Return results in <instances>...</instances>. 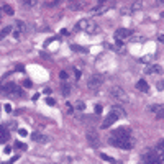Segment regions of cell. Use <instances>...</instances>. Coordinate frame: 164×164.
I'll return each mask as SVG.
<instances>
[{
    "label": "cell",
    "mask_w": 164,
    "mask_h": 164,
    "mask_svg": "<svg viewBox=\"0 0 164 164\" xmlns=\"http://www.w3.org/2000/svg\"><path fill=\"white\" fill-rule=\"evenodd\" d=\"M125 117H126V112H125L122 107H118V105H113V107L110 108V113L107 115V118L103 120L102 128H108V126H112V125L117 122L118 118H125Z\"/></svg>",
    "instance_id": "6da1fadb"
},
{
    "label": "cell",
    "mask_w": 164,
    "mask_h": 164,
    "mask_svg": "<svg viewBox=\"0 0 164 164\" xmlns=\"http://www.w3.org/2000/svg\"><path fill=\"white\" fill-rule=\"evenodd\" d=\"M108 143L112 144V146H115V148H120V149H131L135 146L133 138H113V136H110Z\"/></svg>",
    "instance_id": "7a4b0ae2"
},
{
    "label": "cell",
    "mask_w": 164,
    "mask_h": 164,
    "mask_svg": "<svg viewBox=\"0 0 164 164\" xmlns=\"http://www.w3.org/2000/svg\"><path fill=\"white\" fill-rule=\"evenodd\" d=\"M76 30H84L85 33H97L98 31V25L95 23V21L89 20V18H84V20H81L79 23L76 25Z\"/></svg>",
    "instance_id": "3957f363"
},
{
    "label": "cell",
    "mask_w": 164,
    "mask_h": 164,
    "mask_svg": "<svg viewBox=\"0 0 164 164\" xmlns=\"http://www.w3.org/2000/svg\"><path fill=\"white\" fill-rule=\"evenodd\" d=\"M2 94H3V95H8V97H21V95H23V90L16 87V84L8 82L5 85H2Z\"/></svg>",
    "instance_id": "277c9868"
},
{
    "label": "cell",
    "mask_w": 164,
    "mask_h": 164,
    "mask_svg": "<svg viewBox=\"0 0 164 164\" xmlns=\"http://www.w3.org/2000/svg\"><path fill=\"white\" fill-rule=\"evenodd\" d=\"M26 31V23L23 20H16L13 23V30H12V36L15 38V40H20L23 33Z\"/></svg>",
    "instance_id": "5b68a950"
},
{
    "label": "cell",
    "mask_w": 164,
    "mask_h": 164,
    "mask_svg": "<svg viewBox=\"0 0 164 164\" xmlns=\"http://www.w3.org/2000/svg\"><path fill=\"white\" fill-rule=\"evenodd\" d=\"M110 95L118 102H128V94L125 92L122 87H112L110 89Z\"/></svg>",
    "instance_id": "8992f818"
},
{
    "label": "cell",
    "mask_w": 164,
    "mask_h": 164,
    "mask_svg": "<svg viewBox=\"0 0 164 164\" xmlns=\"http://www.w3.org/2000/svg\"><path fill=\"white\" fill-rule=\"evenodd\" d=\"M103 84V77L98 76V74H95V76H90L87 81V89H90V90H95V89H98L100 85Z\"/></svg>",
    "instance_id": "52a82bcc"
},
{
    "label": "cell",
    "mask_w": 164,
    "mask_h": 164,
    "mask_svg": "<svg viewBox=\"0 0 164 164\" xmlns=\"http://www.w3.org/2000/svg\"><path fill=\"white\" fill-rule=\"evenodd\" d=\"M112 136L113 138H131V128H128V126H118L117 130H113Z\"/></svg>",
    "instance_id": "ba28073f"
},
{
    "label": "cell",
    "mask_w": 164,
    "mask_h": 164,
    "mask_svg": "<svg viewBox=\"0 0 164 164\" xmlns=\"http://www.w3.org/2000/svg\"><path fill=\"white\" fill-rule=\"evenodd\" d=\"M130 36H131V31L128 28H118L115 31V40L117 41H125V40H128Z\"/></svg>",
    "instance_id": "9c48e42d"
},
{
    "label": "cell",
    "mask_w": 164,
    "mask_h": 164,
    "mask_svg": "<svg viewBox=\"0 0 164 164\" xmlns=\"http://www.w3.org/2000/svg\"><path fill=\"white\" fill-rule=\"evenodd\" d=\"M107 12V5H105V2H97V7H94L92 10H90V15L95 16V15H103Z\"/></svg>",
    "instance_id": "30bf717a"
},
{
    "label": "cell",
    "mask_w": 164,
    "mask_h": 164,
    "mask_svg": "<svg viewBox=\"0 0 164 164\" xmlns=\"http://www.w3.org/2000/svg\"><path fill=\"white\" fill-rule=\"evenodd\" d=\"M87 139H89V143H90V146H94V148H97L98 144H100L98 135L95 133L94 130H89V131H87Z\"/></svg>",
    "instance_id": "8fae6325"
},
{
    "label": "cell",
    "mask_w": 164,
    "mask_h": 164,
    "mask_svg": "<svg viewBox=\"0 0 164 164\" xmlns=\"http://www.w3.org/2000/svg\"><path fill=\"white\" fill-rule=\"evenodd\" d=\"M31 139H33V141H38V143H48V141H49V136H44V135L40 133V131H35V133L31 135Z\"/></svg>",
    "instance_id": "7c38bea8"
},
{
    "label": "cell",
    "mask_w": 164,
    "mask_h": 164,
    "mask_svg": "<svg viewBox=\"0 0 164 164\" xmlns=\"http://www.w3.org/2000/svg\"><path fill=\"white\" fill-rule=\"evenodd\" d=\"M146 74H161L163 72V67L158 66V64H149V66H146Z\"/></svg>",
    "instance_id": "4fadbf2b"
},
{
    "label": "cell",
    "mask_w": 164,
    "mask_h": 164,
    "mask_svg": "<svg viewBox=\"0 0 164 164\" xmlns=\"http://www.w3.org/2000/svg\"><path fill=\"white\" fill-rule=\"evenodd\" d=\"M149 110L156 113V118H164V107L163 105H151Z\"/></svg>",
    "instance_id": "5bb4252c"
},
{
    "label": "cell",
    "mask_w": 164,
    "mask_h": 164,
    "mask_svg": "<svg viewBox=\"0 0 164 164\" xmlns=\"http://www.w3.org/2000/svg\"><path fill=\"white\" fill-rule=\"evenodd\" d=\"M136 89H138L139 92H148V90H149V85H148V82L144 81V79H141V81L136 82Z\"/></svg>",
    "instance_id": "9a60e30c"
},
{
    "label": "cell",
    "mask_w": 164,
    "mask_h": 164,
    "mask_svg": "<svg viewBox=\"0 0 164 164\" xmlns=\"http://www.w3.org/2000/svg\"><path fill=\"white\" fill-rule=\"evenodd\" d=\"M12 30H13V26H3V28L0 30V40H3L7 35H10Z\"/></svg>",
    "instance_id": "2e32d148"
},
{
    "label": "cell",
    "mask_w": 164,
    "mask_h": 164,
    "mask_svg": "<svg viewBox=\"0 0 164 164\" xmlns=\"http://www.w3.org/2000/svg\"><path fill=\"white\" fill-rule=\"evenodd\" d=\"M21 5L25 7V8H35V7L40 5V2H31V0H23L21 2Z\"/></svg>",
    "instance_id": "e0dca14e"
},
{
    "label": "cell",
    "mask_w": 164,
    "mask_h": 164,
    "mask_svg": "<svg viewBox=\"0 0 164 164\" xmlns=\"http://www.w3.org/2000/svg\"><path fill=\"white\" fill-rule=\"evenodd\" d=\"M7 139H8V131H7V128L0 126V141L3 143V141H7Z\"/></svg>",
    "instance_id": "ac0fdd59"
},
{
    "label": "cell",
    "mask_w": 164,
    "mask_h": 164,
    "mask_svg": "<svg viewBox=\"0 0 164 164\" xmlns=\"http://www.w3.org/2000/svg\"><path fill=\"white\" fill-rule=\"evenodd\" d=\"M82 7H84V2H71V3H69V8H71V10H81Z\"/></svg>",
    "instance_id": "d6986e66"
},
{
    "label": "cell",
    "mask_w": 164,
    "mask_h": 164,
    "mask_svg": "<svg viewBox=\"0 0 164 164\" xmlns=\"http://www.w3.org/2000/svg\"><path fill=\"white\" fill-rule=\"evenodd\" d=\"M61 94L64 95V97H67V95L71 94V85H69V84H62V87H61Z\"/></svg>",
    "instance_id": "ffe728a7"
},
{
    "label": "cell",
    "mask_w": 164,
    "mask_h": 164,
    "mask_svg": "<svg viewBox=\"0 0 164 164\" xmlns=\"http://www.w3.org/2000/svg\"><path fill=\"white\" fill-rule=\"evenodd\" d=\"M72 51H76V53H87V49L85 48H82V46H77V44H72Z\"/></svg>",
    "instance_id": "44dd1931"
},
{
    "label": "cell",
    "mask_w": 164,
    "mask_h": 164,
    "mask_svg": "<svg viewBox=\"0 0 164 164\" xmlns=\"http://www.w3.org/2000/svg\"><path fill=\"white\" fill-rule=\"evenodd\" d=\"M141 8V2H133L131 3V12H138Z\"/></svg>",
    "instance_id": "7402d4cb"
},
{
    "label": "cell",
    "mask_w": 164,
    "mask_h": 164,
    "mask_svg": "<svg viewBox=\"0 0 164 164\" xmlns=\"http://www.w3.org/2000/svg\"><path fill=\"white\" fill-rule=\"evenodd\" d=\"M44 5L49 7V8H53V7H57V5H59V2H57V0H49V2H46V3H44Z\"/></svg>",
    "instance_id": "603a6c76"
},
{
    "label": "cell",
    "mask_w": 164,
    "mask_h": 164,
    "mask_svg": "<svg viewBox=\"0 0 164 164\" xmlns=\"http://www.w3.org/2000/svg\"><path fill=\"white\" fill-rule=\"evenodd\" d=\"M3 12H5L7 15H13V8H12L10 5H5V7H3Z\"/></svg>",
    "instance_id": "cb8c5ba5"
},
{
    "label": "cell",
    "mask_w": 164,
    "mask_h": 164,
    "mask_svg": "<svg viewBox=\"0 0 164 164\" xmlns=\"http://www.w3.org/2000/svg\"><path fill=\"white\" fill-rule=\"evenodd\" d=\"M76 108H77V110H81V112H82V110L85 108V103L82 102V100H79V102L76 103Z\"/></svg>",
    "instance_id": "d4e9b609"
},
{
    "label": "cell",
    "mask_w": 164,
    "mask_h": 164,
    "mask_svg": "<svg viewBox=\"0 0 164 164\" xmlns=\"http://www.w3.org/2000/svg\"><path fill=\"white\" fill-rule=\"evenodd\" d=\"M46 103L49 105V107H54V105H56V100H54V98H51V97H48L46 98Z\"/></svg>",
    "instance_id": "484cf974"
},
{
    "label": "cell",
    "mask_w": 164,
    "mask_h": 164,
    "mask_svg": "<svg viewBox=\"0 0 164 164\" xmlns=\"http://www.w3.org/2000/svg\"><path fill=\"white\" fill-rule=\"evenodd\" d=\"M59 77H61L62 81H67V77H69V76H67L66 71H61V72H59Z\"/></svg>",
    "instance_id": "4316f807"
},
{
    "label": "cell",
    "mask_w": 164,
    "mask_h": 164,
    "mask_svg": "<svg viewBox=\"0 0 164 164\" xmlns=\"http://www.w3.org/2000/svg\"><path fill=\"white\" fill-rule=\"evenodd\" d=\"M18 158H20V156H13L12 159H8V161H5V163H2V164H13V163H15V161H16Z\"/></svg>",
    "instance_id": "83f0119b"
},
{
    "label": "cell",
    "mask_w": 164,
    "mask_h": 164,
    "mask_svg": "<svg viewBox=\"0 0 164 164\" xmlns=\"http://www.w3.org/2000/svg\"><path fill=\"white\" fill-rule=\"evenodd\" d=\"M156 87H158V90H163L164 89V81H159L158 84H156Z\"/></svg>",
    "instance_id": "f1b7e54d"
},
{
    "label": "cell",
    "mask_w": 164,
    "mask_h": 164,
    "mask_svg": "<svg viewBox=\"0 0 164 164\" xmlns=\"http://www.w3.org/2000/svg\"><path fill=\"white\" fill-rule=\"evenodd\" d=\"M3 110H5L7 113H12V105H10V103H7L5 107H3Z\"/></svg>",
    "instance_id": "f546056e"
},
{
    "label": "cell",
    "mask_w": 164,
    "mask_h": 164,
    "mask_svg": "<svg viewBox=\"0 0 164 164\" xmlns=\"http://www.w3.org/2000/svg\"><path fill=\"white\" fill-rule=\"evenodd\" d=\"M18 135H20V136H26V135H28V133H26V130L20 128V130H18Z\"/></svg>",
    "instance_id": "4dcf8cb0"
},
{
    "label": "cell",
    "mask_w": 164,
    "mask_h": 164,
    "mask_svg": "<svg viewBox=\"0 0 164 164\" xmlns=\"http://www.w3.org/2000/svg\"><path fill=\"white\" fill-rule=\"evenodd\" d=\"M74 72H76V77H77V79H81V71H79L77 67H74Z\"/></svg>",
    "instance_id": "1f68e13d"
},
{
    "label": "cell",
    "mask_w": 164,
    "mask_h": 164,
    "mask_svg": "<svg viewBox=\"0 0 164 164\" xmlns=\"http://www.w3.org/2000/svg\"><path fill=\"white\" fill-rule=\"evenodd\" d=\"M100 158H102V159H105V161H110V163L113 161L112 158H108V156H105V154H100Z\"/></svg>",
    "instance_id": "d6a6232c"
},
{
    "label": "cell",
    "mask_w": 164,
    "mask_h": 164,
    "mask_svg": "<svg viewBox=\"0 0 164 164\" xmlns=\"http://www.w3.org/2000/svg\"><path fill=\"white\" fill-rule=\"evenodd\" d=\"M95 113H102V105H97V107H95Z\"/></svg>",
    "instance_id": "836d02e7"
},
{
    "label": "cell",
    "mask_w": 164,
    "mask_h": 164,
    "mask_svg": "<svg viewBox=\"0 0 164 164\" xmlns=\"http://www.w3.org/2000/svg\"><path fill=\"white\" fill-rule=\"evenodd\" d=\"M66 110L69 113H72V107H71V103H66Z\"/></svg>",
    "instance_id": "e575fe53"
},
{
    "label": "cell",
    "mask_w": 164,
    "mask_h": 164,
    "mask_svg": "<svg viewBox=\"0 0 164 164\" xmlns=\"http://www.w3.org/2000/svg\"><path fill=\"white\" fill-rule=\"evenodd\" d=\"M15 146L16 148H21V149H26V146L25 144H21V143H15Z\"/></svg>",
    "instance_id": "d590c367"
},
{
    "label": "cell",
    "mask_w": 164,
    "mask_h": 164,
    "mask_svg": "<svg viewBox=\"0 0 164 164\" xmlns=\"http://www.w3.org/2000/svg\"><path fill=\"white\" fill-rule=\"evenodd\" d=\"M25 87H31V81H25V84H23Z\"/></svg>",
    "instance_id": "8d00e7d4"
},
{
    "label": "cell",
    "mask_w": 164,
    "mask_h": 164,
    "mask_svg": "<svg viewBox=\"0 0 164 164\" xmlns=\"http://www.w3.org/2000/svg\"><path fill=\"white\" fill-rule=\"evenodd\" d=\"M158 40L161 41V43H164V35H159V36H158Z\"/></svg>",
    "instance_id": "74e56055"
},
{
    "label": "cell",
    "mask_w": 164,
    "mask_h": 164,
    "mask_svg": "<svg viewBox=\"0 0 164 164\" xmlns=\"http://www.w3.org/2000/svg\"><path fill=\"white\" fill-rule=\"evenodd\" d=\"M61 35H66L67 36V35H69V31H67V30H61Z\"/></svg>",
    "instance_id": "f35d334b"
},
{
    "label": "cell",
    "mask_w": 164,
    "mask_h": 164,
    "mask_svg": "<svg viewBox=\"0 0 164 164\" xmlns=\"http://www.w3.org/2000/svg\"><path fill=\"white\" fill-rule=\"evenodd\" d=\"M159 148H163V149H164V139L161 141V143H159Z\"/></svg>",
    "instance_id": "ab89813d"
},
{
    "label": "cell",
    "mask_w": 164,
    "mask_h": 164,
    "mask_svg": "<svg viewBox=\"0 0 164 164\" xmlns=\"http://www.w3.org/2000/svg\"><path fill=\"white\" fill-rule=\"evenodd\" d=\"M161 16H163V18H164V12H163V13H161Z\"/></svg>",
    "instance_id": "60d3db41"
},
{
    "label": "cell",
    "mask_w": 164,
    "mask_h": 164,
    "mask_svg": "<svg viewBox=\"0 0 164 164\" xmlns=\"http://www.w3.org/2000/svg\"><path fill=\"white\" fill-rule=\"evenodd\" d=\"M0 94H2V85H0Z\"/></svg>",
    "instance_id": "b9f144b4"
}]
</instances>
